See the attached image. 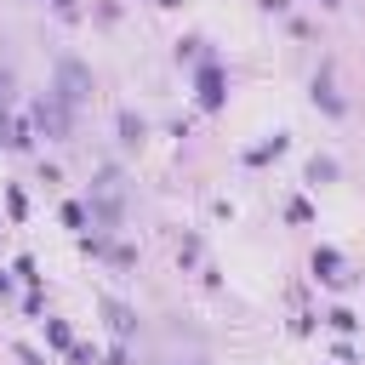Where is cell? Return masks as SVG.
Masks as SVG:
<instances>
[]
</instances>
